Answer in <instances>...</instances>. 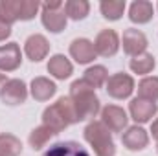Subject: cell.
Here are the masks:
<instances>
[{
    "label": "cell",
    "mask_w": 158,
    "mask_h": 156,
    "mask_svg": "<svg viewBox=\"0 0 158 156\" xmlns=\"http://www.w3.org/2000/svg\"><path fill=\"white\" fill-rule=\"evenodd\" d=\"M70 55L77 61L79 64H86V63L94 61V57H96L94 44L88 39H76L70 44Z\"/></svg>",
    "instance_id": "obj_13"
},
{
    "label": "cell",
    "mask_w": 158,
    "mask_h": 156,
    "mask_svg": "<svg viewBox=\"0 0 158 156\" xmlns=\"http://www.w3.org/2000/svg\"><path fill=\"white\" fill-rule=\"evenodd\" d=\"M118 48H119V39L114 30H103V31L98 33L96 42H94V50H96L98 55L112 57V55H116Z\"/></svg>",
    "instance_id": "obj_5"
},
{
    "label": "cell",
    "mask_w": 158,
    "mask_h": 156,
    "mask_svg": "<svg viewBox=\"0 0 158 156\" xmlns=\"http://www.w3.org/2000/svg\"><path fill=\"white\" fill-rule=\"evenodd\" d=\"M129 18L132 22H138V24H145L153 18V4L151 2H145V0H138L131 6V11H129Z\"/></svg>",
    "instance_id": "obj_18"
},
{
    "label": "cell",
    "mask_w": 158,
    "mask_h": 156,
    "mask_svg": "<svg viewBox=\"0 0 158 156\" xmlns=\"http://www.w3.org/2000/svg\"><path fill=\"white\" fill-rule=\"evenodd\" d=\"M22 153V143L13 134H0V156H19Z\"/></svg>",
    "instance_id": "obj_20"
},
{
    "label": "cell",
    "mask_w": 158,
    "mask_h": 156,
    "mask_svg": "<svg viewBox=\"0 0 158 156\" xmlns=\"http://www.w3.org/2000/svg\"><path fill=\"white\" fill-rule=\"evenodd\" d=\"M70 99L76 107L79 121L94 117L99 112V99L94 94V88L90 84H86L83 79H77L72 83L70 86Z\"/></svg>",
    "instance_id": "obj_1"
},
{
    "label": "cell",
    "mask_w": 158,
    "mask_h": 156,
    "mask_svg": "<svg viewBox=\"0 0 158 156\" xmlns=\"http://www.w3.org/2000/svg\"><path fill=\"white\" fill-rule=\"evenodd\" d=\"M151 132H153V138L158 140V117H156V121H153V125H151Z\"/></svg>",
    "instance_id": "obj_30"
},
{
    "label": "cell",
    "mask_w": 158,
    "mask_h": 156,
    "mask_svg": "<svg viewBox=\"0 0 158 156\" xmlns=\"http://www.w3.org/2000/svg\"><path fill=\"white\" fill-rule=\"evenodd\" d=\"M57 86L46 77H35L31 81V96L37 101H46L55 94Z\"/></svg>",
    "instance_id": "obj_16"
},
{
    "label": "cell",
    "mask_w": 158,
    "mask_h": 156,
    "mask_svg": "<svg viewBox=\"0 0 158 156\" xmlns=\"http://www.w3.org/2000/svg\"><path fill=\"white\" fill-rule=\"evenodd\" d=\"M134 90V79L123 72H118L114 76H110L107 81V92L110 97L114 99H125L132 94Z\"/></svg>",
    "instance_id": "obj_4"
},
{
    "label": "cell",
    "mask_w": 158,
    "mask_h": 156,
    "mask_svg": "<svg viewBox=\"0 0 158 156\" xmlns=\"http://www.w3.org/2000/svg\"><path fill=\"white\" fill-rule=\"evenodd\" d=\"M85 140L94 147L96 156H114L116 147L110 136L109 127L103 121H92L85 129Z\"/></svg>",
    "instance_id": "obj_3"
},
{
    "label": "cell",
    "mask_w": 158,
    "mask_h": 156,
    "mask_svg": "<svg viewBox=\"0 0 158 156\" xmlns=\"http://www.w3.org/2000/svg\"><path fill=\"white\" fill-rule=\"evenodd\" d=\"M42 121L46 127H50L55 134H59L61 130H64L68 125L77 123L79 117L76 112V107L72 103L70 97H61L57 103H53L52 107H48L42 114Z\"/></svg>",
    "instance_id": "obj_2"
},
{
    "label": "cell",
    "mask_w": 158,
    "mask_h": 156,
    "mask_svg": "<svg viewBox=\"0 0 158 156\" xmlns=\"http://www.w3.org/2000/svg\"><path fill=\"white\" fill-rule=\"evenodd\" d=\"M20 48L15 42H9L6 46H0V70L13 72L20 66Z\"/></svg>",
    "instance_id": "obj_8"
},
{
    "label": "cell",
    "mask_w": 158,
    "mask_h": 156,
    "mask_svg": "<svg viewBox=\"0 0 158 156\" xmlns=\"http://www.w3.org/2000/svg\"><path fill=\"white\" fill-rule=\"evenodd\" d=\"M88 9H90V6H88V2H85V0H68V2L64 4V13H66V17H70V18H74V20L85 18V17L88 15Z\"/></svg>",
    "instance_id": "obj_23"
},
{
    "label": "cell",
    "mask_w": 158,
    "mask_h": 156,
    "mask_svg": "<svg viewBox=\"0 0 158 156\" xmlns=\"http://www.w3.org/2000/svg\"><path fill=\"white\" fill-rule=\"evenodd\" d=\"M72 63L64 57V55H53L48 63V72L57 79H66L72 74Z\"/></svg>",
    "instance_id": "obj_17"
},
{
    "label": "cell",
    "mask_w": 158,
    "mask_h": 156,
    "mask_svg": "<svg viewBox=\"0 0 158 156\" xmlns=\"http://www.w3.org/2000/svg\"><path fill=\"white\" fill-rule=\"evenodd\" d=\"M138 96L140 99L147 101H156L158 99V77H145L138 84Z\"/></svg>",
    "instance_id": "obj_21"
},
{
    "label": "cell",
    "mask_w": 158,
    "mask_h": 156,
    "mask_svg": "<svg viewBox=\"0 0 158 156\" xmlns=\"http://www.w3.org/2000/svg\"><path fill=\"white\" fill-rule=\"evenodd\" d=\"M147 48V37L140 30H125L123 31V50L129 55H140Z\"/></svg>",
    "instance_id": "obj_9"
},
{
    "label": "cell",
    "mask_w": 158,
    "mask_h": 156,
    "mask_svg": "<svg viewBox=\"0 0 158 156\" xmlns=\"http://www.w3.org/2000/svg\"><path fill=\"white\" fill-rule=\"evenodd\" d=\"M101 117H103V123L109 127V130H114V132H119L125 129L127 125V114L121 107H116V105H109L103 109L101 112Z\"/></svg>",
    "instance_id": "obj_11"
},
{
    "label": "cell",
    "mask_w": 158,
    "mask_h": 156,
    "mask_svg": "<svg viewBox=\"0 0 158 156\" xmlns=\"http://www.w3.org/2000/svg\"><path fill=\"white\" fill-rule=\"evenodd\" d=\"M107 79H109V74H107V68H105V66H92V68H88V70L85 72V76H83V81H85L86 84H90L92 88L103 86V84L107 83Z\"/></svg>",
    "instance_id": "obj_22"
},
{
    "label": "cell",
    "mask_w": 158,
    "mask_h": 156,
    "mask_svg": "<svg viewBox=\"0 0 158 156\" xmlns=\"http://www.w3.org/2000/svg\"><path fill=\"white\" fill-rule=\"evenodd\" d=\"M6 83H7V79H6V76H4V74H0V92H2V88L6 86Z\"/></svg>",
    "instance_id": "obj_31"
},
{
    "label": "cell",
    "mask_w": 158,
    "mask_h": 156,
    "mask_svg": "<svg viewBox=\"0 0 158 156\" xmlns=\"http://www.w3.org/2000/svg\"><path fill=\"white\" fill-rule=\"evenodd\" d=\"M24 51H26V55H28L33 63H39V61H42V59L48 55V51H50V44H48V40H46L44 35L35 33V35H31V37L26 39Z\"/></svg>",
    "instance_id": "obj_7"
},
{
    "label": "cell",
    "mask_w": 158,
    "mask_h": 156,
    "mask_svg": "<svg viewBox=\"0 0 158 156\" xmlns=\"http://www.w3.org/2000/svg\"><path fill=\"white\" fill-rule=\"evenodd\" d=\"M125 11V2L121 0H105L101 2V13L109 20H118Z\"/></svg>",
    "instance_id": "obj_26"
},
{
    "label": "cell",
    "mask_w": 158,
    "mask_h": 156,
    "mask_svg": "<svg viewBox=\"0 0 158 156\" xmlns=\"http://www.w3.org/2000/svg\"><path fill=\"white\" fill-rule=\"evenodd\" d=\"M129 109H131V116H132V119H134L136 123H145V121H149L158 110L156 103L147 101V99H140V97L132 99Z\"/></svg>",
    "instance_id": "obj_10"
},
{
    "label": "cell",
    "mask_w": 158,
    "mask_h": 156,
    "mask_svg": "<svg viewBox=\"0 0 158 156\" xmlns=\"http://www.w3.org/2000/svg\"><path fill=\"white\" fill-rule=\"evenodd\" d=\"M53 134H55V132H53L50 127L40 125L37 129H33V132L30 134V145H31L33 149H40V147H44V145L50 142V138H52Z\"/></svg>",
    "instance_id": "obj_25"
},
{
    "label": "cell",
    "mask_w": 158,
    "mask_h": 156,
    "mask_svg": "<svg viewBox=\"0 0 158 156\" xmlns=\"http://www.w3.org/2000/svg\"><path fill=\"white\" fill-rule=\"evenodd\" d=\"M37 11H39V2H35V0H22L20 20H31Z\"/></svg>",
    "instance_id": "obj_27"
},
{
    "label": "cell",
    "mask_w": 158,
    "mask_h": 156,
    "mask_svg": "<svg viewBox=\"0 0 158 156\" xmlns=\"http://www.w3.org/2000/svg\"><path fill=\"white\" fill-rule=\"evenodd\" d=\"M44 156H90V154L77 142H59V143L52 145L44 153Z\"/></svg>",
    "instance_id": "obj_14"
},
{
    "label": "cell",
    "mask_w": 158,
    "mask_h": 156,
    "mask_svg": "<svg viewBox=\"0 0 158 156\" xmlns=\"http://www.w3.org/2000/svg\"><path fill=\"white\" fill-rule=\"evenodd\" d=\"M42 24L52 33H59L66 28V13L61 9H42Z\"/></svg>",
    "instance_id": "obj_15"
},
{
    "label": "cell",
    "mask_w": 158,
    "mask_h": 156,
    "mask_svg": "<svg viewBox=\"0 0 158 156\" xmlns=\"http://www.w3.org/2000/svg\"><path fill=\"white\" fill-rule=\"evenodd\" d=\"M20 6L22 0H4L0 2V20H4L6 24H13L15 20L20 18Z\"/></svg>",
    "instance_id": "obj_19"
},
{
    "label": "cell",
    "mask_w": 158,
    "mask_h": 156,
    "mask_svg": "<svg viewBox=\"0 0 158 156\" xmlns=\"http://www.w3.org/2000/svg\"><path fill=\"white\" fill-rule=\"evenodd\" d=\"M156 151H158V145H156Z\"/></svg>",
    "instance_id": "obj_32"
},
{
    "label": "cell",
    "mask_w": 158,
    "mask_h": 156,
    "mask_svg": "<svg viewBox=\"0 0 158 156\" xmlns=\"http://www.w3.org/2000/svg\"><path fill=\"white\" fill-rule=\"evenodd\" d=\"M155 68V57L151 53H140L131 59V70L136 74H149Z\"/></svg>",
    "instance_id": "obj_24"
},
{
    "label": "cell",
    "mask_w": 158,
    "mask_h": 156,
    "mask_svg": "<svg viewBox=\"0 0 158 156\" xmlns=\"http://www.w3.org/2000/svg\"><path fill=\"white\" fill-rule=\"evenodd\" d=\"M0 96H2V101L6 105H20V103L26 101L28 90H26L24 81H20V79H9L6 83V86L2 88Z\"/></svg>",
    "instance_id": "obj_6"
},
{
    "label": "cell",
    "mask_w": 158,
    "mask_h": 156,
    "mask_svg": "<svg viewBox=\"0 0 158 156\" xmlns=\"http://www.w3.org/2000/svg\"><path fill=\"white\" fill-rule=\"evenodd\" d=\"M63 7V2H46L42 4V9H61Z\"/></svg>",
    "instance_id": "obj_29"
},
{
    "label": "cell",
    "mask_w": 158,
    "mask_h": 156,
    "mask_svg": "<svg viewBox=\"0 0 158 156\" xmlns=\"http://www.w3.org/2000/svg\"><path fill=\"white\" fill-rule=\"evenodd\" d=\"M11 35V26L9 24H6L4 20H0V40L7 39Z\"/></svg>",
    "instance_id": "obj_28"
},
{
    "label": "cell",
    "mask_w": 158,
    "mask_h": 156,
    "mask_svg": "<svg viewBox=\"0 0 158 156\" xmlns=\"http://www.w3.org/2000/svg\"><path fill=\"white\" fill-rule=\"evenodd\" d=\"M121 142L129 151H142L147 147L149 136L142 127H131V129H127V132H123Z\"/></svg>",
    "instance_id": "obj_12"
}]
</instances>
